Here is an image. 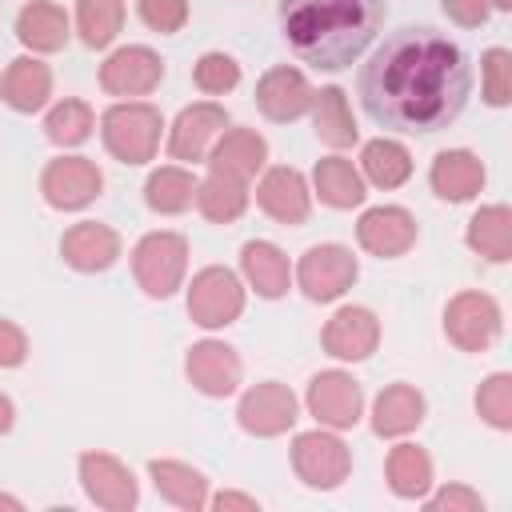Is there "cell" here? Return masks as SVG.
I'll return each mask as SVG.
<instances>
[{
    "label": "cell",
    "instance_id": "31",
    "mask_svg": "<svg viewBox=\"0 0 512 512\" xmlns=\"http://www.w3.org/2000/svg\"><path fill=\"white\" fill-rule=\"evenodd\" d=\"M196 200V176L180 164H160L144 180V204L160 216H176Z\"/></svg>",
    "mask_w": 512,
    "mask_h": 512
},
{
    "label": "cell",
    "instance_id": "33",
    "mask_svg": "<svg viewBox=\"0 0 512 512\" xmlns=\"http://www.w3.org/2000/svg\"><path fill=\"white\" fill-rule=\"evenodd\" d=\"M384 476H388V488L400 500H420L432 488V456L420 444H396L388 452Z\"/></svg>",
    "mask_w": 512,
    "mask_h": 512
},
{
    "label": "cell",
    "instance_id": "37",
    "mask_svg": "<svg viewBox=\"0 0 512 512\" xmlns=\"http://www.w3.org/2000/svg\"><path fill=\"white\" fill-rule=\"evenodd\" d=\"M476 412H480L492 428H500V432L512 428V376H508V372H492V376L476 388Z\"/></svg>",
    "mask_w": 512,
    "mask_h": 512
},
{
    "label": "cell",
    "instance_id": "38",
    "mask_svg": "<svg viewBox=\"0 0 512 512\" xmlns=\"http://www.w3.org/2000/svg\"><path fill=\"white\" fill-rule=\"evenodd\" d=\"M192 80H196L200 92L224 96V92H232V88L240 84V64H236V56H228V52H204V56L196 60V68H192Z\"/></svg>",
    "mask_w": 512,
    "mask_h": 512
},
{
    "label": "cell",
    "instance_id": "4",
    "mask_svg": "<svg viewBox=\"0 0 512 512\" xmlns=\"http://www.w3.org/2000/svg\"><path fill=\"white\" fill-rule=\"evenodd\" d=\"M188 272V240L180 232H148L132 248V276L152 300H168Z\"/></svg>",
    "mask_w": 512,
    "mask_h": 512
},
{
    "label": "cell",
    "instance_id": "39",
    "mask_svg": "<svg viewBox=\"0 0 512 512\" xmlns=\"http://www.w3.org/2000/svg\"><path fill=\"white\" fill-rule=\"evenodd\" d=\"M480 80H484V100L492 108H504L512 100V52L508 48H488L480 56Z\"/></svg>",
    "mask_w": 512,
    "mask_h": 512
},
{
    "label": "cell",
    "instance_id": "36",
    "mask_svg": "<svg viewBox=\"0 0 512 512\" xmlns=\"http://www.w3.org/2000/svg\"><path fill=\"white\" fill-rule=\"evenodd\" d=\"M92 128H96V116H92V108L84 104V100H60V104H52L48 108V116H44V136L56 144V148H76V144H84L88 136H92Z\"/></svg>",
    "mask_w": 512,
    "mask_h": 512
},
{
    "label": "cell",
    "instance_id": "1",
    "mask_svg": "<svg viewBox=\"0 0 512 512\" xmlns=\"http://www.w3.org/2000/svg\"><path fill=\"white\" fill-rule=\"evenodd\" d=\"M356 92L364 112L396 132L448 128L472 92L468 52L428 24H408L384 36V44L360 64Z\"/></svg>",
    "mask_w": 512,
    "mask_h": 512
},
{
    "label": "cell",
    "instance_id": "16",
    "mask_svg": "<svg viewBox=\"0 0 512 512\" xmlns=\"http://www.w3.org/2000/svg\"><path fill=\"white\" fill-rule=\"evenodd\" d=\"M184 372H188L196 392L220 400V396H232L240 388L244 364H240L232 344H224V340H196L188 348V356H184Z\"/></svg>",
    "mask_w": 512,
    "mask_h": 512
},
{
    "label": "cell",
    "instance_id": "24",
    "mask_svg": "<svg viewBox=\"0 0 512 512\" xmlns=\"http://www.w3.org/2000/svg\"><path fill=\"white\" fill-rule=\"evenodd\" d=\"M424 392L416 388V384H388L376 400H372V432L376 436H388V440H396V436H408L412 428H420V420H424Z\"/></svg>",
    "mask_w": 512,
    "mask_h": 512
},
{
    "label": "cell",
    "instance_id": "34",
    "mask_svg": "<svg viewBox=\"0 0 512 512\" xmlns=\"http://www.w3.org/2000/svg\"><path fill=\"white\" fill-rule=\"evenodd\" d=\"M360 176L372 180L376 188H400L412 176V152L400 140H368L360 152Z\"/></svg>",
    "mask_w": 512,
    "mask_h": 512
},
{
    "label": "cell",
    "instance_id": "11",
    "mask_svg": "<svg viewBox=\"0 0 512 512\" xmlns=\"http://www.w3.org/2000/svg\"><path fill=\"white\" fill-rule=\"evenodd\" d=\"M296 412H300V404H296L292 388L280 384V380L252 384L240 396V404H236V420L252 436H280V432H288L296 424Z\"/></svg>",
    "mask_w": 512,
    "mask_h": 512
},
{
    "label": "cell",
    "instance_id": "6",
    "mask_svg": "<svg viewBox=\"0 0 512 512\" xmlns=\"http://www.w3.org/2000/svg\"><path fill=\"white\" fill-rule=\"evenodd\" d=\"M356 276H360V264L344 244H312L296 264V284L316 304L340 300L356 284Z\"/></svg>",
    "mask_w": 512,
    "mask_h": 512
},
{
    "label": "cell",
    "instance_id": "20",
    "mask_svg": "<svg viewBox=\"0 0 512 512\" xmlns=\"http://www.w3.org/2000/svg\"><path fill=\"white\" fill-rule=\"evenodd\" d=\"M120 232L100 220H80L60 236V256L76 272H108L120 260Z\"/></svg>",
    "mask_w": 512,
    "mask_h": 512
},
{
    "label": "cell",
    "instance_id": "13",
    "mask_svg": "<svg viewBox=\"0 0 512 512\" xmlns=\"http://www.w3.org/2000/svg\"><path fill=\"white\" fill-rule=\"evenodd\" d=\"M164 80V60L148 44H124L100 64V88L108 96H148Z\"/></svg>",
    "mask_w": 512,
    "mask_h": 512
},
{
    "label": "cell",
    "instance_id": "14",
    "mask_svg": "<svg viewBox=\"0 0 512 512\" xmlns=\"http://www.w3.org/2000/svg\"><path fill=\"white\" fill-rule=\"evenodd\" d=\"M416 216L400 204H376L368 212H360L356 220V240L364 252L380 256V260H392V256H404L412 244H416Z\"/></svg>",
    "mask_w": 512,
    "mask_h": 512
},
{
    "label": "cell",
    "instance_id": "19",
    "mask_svg": "<svg viewBox=\"0 0 512 512\" xmlns=\"http://www.w3.org/2000/svg\"><path fill=\"white\" fill-rule=\"evenodd\" d=\"M312 92H316V88L304 80L300 68L276 64V68H268V72L256 80V108H260L268 120L288 124V120H300V116L312 108Z\"/></svg>",
    "mask_w": 512,
    "mask_h": 512
},
{
    "label": "cell",
    "instance_id": "41",
    "mask_svg": "<svg viewBox=\"0 0 512 512\" xmlns=\"http://www.w3.org/2000/svg\"><path fill=\"white\" fill-rule=\"evenodd\" d=\"M424 508L428 512H484V500H480V492H472V488H464V484H448V488H440L436 496H428L424 500Z\"/></svg>",
    "mask_w": 512,
    "mask_h": 512
},
{
    "label": "cell",
    "instance_id": "7",
    "mask_svg": "<svg viewBox=\"0 0 512 512\" xmlns=\"http://www.w3.org/2000/svg\"><path fill=\"white\" fill-rule=\"evenodd\" d=\"M292 468L296 476L308 484V488H340L352 472V452L348 444L336 436V432H324V428H312V432H300L292 440Z\"/></svg>",
    "mask_w": 512,
    "mask_h": 512
},
{
    "label": "cell",
    "instance_id": "47",
    "mask_svg": "<svg viewBox=\"0 0 512 512\" xmlns=\"http://www.w3.org/2000/svg\"><path fill=\"white\" fill-rule=\"evenodd\" d=\"M488 4H492V8H500V12H508V8H512V0H488Z\"/></svg>",
    "mask_w": 512,
    "mask_h": 512
},
{
    "label": "cell",
    "instance_id": "9",
    "mask_svg": "<svg viewBox=\"0 0 512 512\" xmlns=\"http://www.w3.org/2000/svg\"><path fill=\"white\" fill-rule=\"evenodd\" d=\"M304 404H308V412L316 416L320 428L344 432V428H356V420L364 412V392H360V384L348 372L328 368V372H316L308 380Z\"/></svg>",
    "mask_w": 512,
    "mask_h": 512
},
{
    "label": "cell",
    "instance_id": "28",
    "mask_svg": "<svg viewBox=\"0 0 512 512\" xmlns=\"http://www.w3.org/2000/svg\"><path fill=\"white\" fill-rule=\"evenodd\" d=\"M312 124H316V136L328 144V148H352L360 128L352 120V108H348V96L340 84H324L320 92H312Z\"/></svg>",
    "mask_w": 512,
    "mask_h": 512
},
{
    "label": "cell",
    "instance_id": "21",
    "mask_svg": "<svg viewBox=\"0 0 512 512\" xmlns=\"http://www.w3.org/2000/svg\"><path fill=\"white\" fill-rule=\"evenodd\" d=\"M268 160V144L256 128H224L208 148V172H224L232 180H252Z\"/></svg>",
    "mask_w": 512,
    "mask_h": 512
},
{
    "label": "cell",
    "instance_id": "40",
    "mask_svg": "<svg viewBox=\"0 0 512 512\" xmlns=\"http://www.w3.org/2000/svg\"><path fill=\"white\" fill-rule=\"evenodd\" d=\"M140 20L160 32V36H172L188 24V0H140Z\"/></svg>",
    "mask_w": 512,
    "mask_h": 512
},
{
    "label": "cell",
    "instance_id": "10",
    "mask_svg": "<svg viewBox=\"0 0 512 512\" xmlns=\"http://www.w3.org/2000/svg\"><path fill=\"white\" fill-rule=\"evenodd\" d=\"M100 188H104V176H100V168L88 156H56L40 172V192L60 212L88 208L100 196Z\"/></svg>",
    "mask_w": 512,
    "mask_h": 512
},
{
    "label": "cell",
    "instance_id": "26",
    "mask_svg": "<svg viewBox=\"0 0 512 512\" xmlns=\"http://www.w3.org/2000/svg\"><path fill=\"white\" fill-rule=\"evenodd\" d=\"M16 40L32 52H60L68 44V12L52 0H28L16 16Z\"/></svg>",
    "mask_w": 512,
    "mask_h": 512
},
{
    "label": "cell",
    "instance_id": "18",
    "mask_svg": "<svg viewBox=\"0 0 512 512\" xmlns=\"http://www.w3.org/2000/svg\"><path fill=\"white\" fill-rule=\"evenodd\" d=\"M256 204L276 224H304L312 212V188L296 168L276 164V168H264V176L256 184Z\"/></svg>",
    "mask_w": 512,
    "mask_h": 512
},
{
    "label": "cell",
    "instance_id": "45",
    "mask_svg": "<svg viewBox=\"0 0 512 512\" xmlns=\"http://www.w3.org/2000/svg\"><path fill=\"white\" fill-rule=\"evenodd\" d=\"M12 420H16V408H12V400L0 392V436L12 432Z\"/></svg>",
    "mask_w": 512,
    "mask_h": 512
},
{
    "label": "cell",
    "instance_id": "43",
    "mask_svg": "<svg viewBox=\"0 0 512 512\" xmlns=\"http://www.w3.org/2000/svg\"><path fill=\"white\" fill-rule=\"evenodd\" d=\"M440 8H444L456 24H464V28H480V24L488 20V12H492L488 0H440Z\"/></svg>",
    "mask_w": 512,
    "mask_h": 512
},
{
    "label": "cell",
    "instance_id": "12",
    "mask_svg": "<svg viewBox=\"0 0 512 512\" xmlns=\"http://www.w3.org/2000/svg\"><path fill=\"white\" fill-rule=\"evenodd\" d=\"M80 484H84L88 500L104 512H128L140 500L132 468L120 464L112 452H84L80 456Z\"/></svg>",
    "mask_w": 512,
    "mask_h": 512
},
{
    "label": "cell",
    "instance_id": "17",
    "mask_svg": "<svg viewBox=\"0 0 512 512\" xmlns=\"http://www.w3.org/2000/svg\"><path fill=\"white\" fill-rule=\"evenodd\" d=\"M224 128H228V112L216 100H196V104L180 108V116L172 120V132H168L172 160H188V164L204 160Z\"/></svg>",
    "mask_w": 512,
    "mask_h": 512
},
{
    "label": "cell",
    "instance_id": "15",
    "mask_svg": "<svg viewBox=\"0 0 512 512\" xmlns=\"http://www.w3.org/2000/svg\"><path fill=\"white\" fill-rule=\"evenodd\" d=\"M320 344L336 360H368L380 344V320L364 304H344L328 316V324L320 332Z\"/></svg>",
    "mask_w": 512,
    "mask_h": 512
},
{
    "label": "cell",
    "instance_id": "22",
    "mask_svg": "<svg viewBox=\"0 0 512 512\" xmlns=\"http://www.w3.org/2000/svg\"><path fill=\"white\" fill-rule=\"evenodd\" d=\"M484 176H488V172H484L480 156L468 152V148H444V152H436V160H432V168H428L432 192H436L440 200H448V204H464V200L480 196Z\"/></svg>",
    "mask_w": 512,
    "mask_h": 512
},
{
    "label": "cell",
    "instance_id": "30",
    "mask_svg": "<svg viewBox=\"0 0 512 512\" xmlns=\"http://www.w3.org/2000/svg\"><path fill=\"white\" fill-rule=\"evenodd\" d=\"M468 248L480 252L484 260L492 264H504L512 260V212L504 204H484L472 212L468 220V232H464Z\"/></svg>",
    "mask_w": 512,
    "mask_h": 512
},
{
    "label": "cell",
    "instance_id": "27",
    "mask_svg": "<svg viewBox=\"0 0 512 512\" xmlns=\"http://www.w3.org/2000/svg\"><path fill=\"white\" fill-rule=\"evenodd\" d=\"M148 480L156 484V492H160L168 504H176V508H184V512L208 508V480H204L200 468H192V464H184V460H152V464H148Z\"/></svg>",
    "mask_w": 512,
    "mask_h": 512
},
{
    "label": "cell",
    "instance_id": "44",
    "mask_svg": "<svg viewBox=\"0 0 512 512\" xmlns=\"http://www.w3.org/2000/svg\"><path fill=\"white\" fill-rule=\"evenodd\" d=\"M212 508H220V512H256L260 504H256V496H244V492H216L212 500H208Z\"/></svg>",
    "mask_w": 512,
    "mask_h": 512
},
{
    "label": "cell",
    "instance_id": "25",
    "mask_svg": "<svg viewBox=\"0 0 512 512\" xmlns=\"http://www.w3.org/2000/svg\"><path fill=\"white\" fill-rule=\"evenodd\" d=\"M240 272L256 288V296H264V300H280L288 292V284H292L288 256L272 240H248L240 248Z\"/></svg>",
    "mask_w": 512,
    "mask_h": 512
},
{
    "label": "cell",
    "instance_id": "35",
    "mask_svg": "<svg viewBox=\"0 0 512 512\" xmlns=\"http://www.w3.org/2000/svg\"><path fill=\"white\" fill-rule=\"evenodd\" d=\"M76 28L88 48H108L124 28V0H76Z\"/></svg>",
    "mask_w": 512,
    "mask_h": 512
},
{
    "label": "cell",
    "instance_id": "46",
    "mask_svg": "<svg viewBox=\"0 0 512 512\" xmlns=\"http://www.w3.org/2000/svg\"><path fill=\"white\" fill-rule=\"evenodd\" d=\"M0 508H12V512H20V508H24V504H20V500H16V496H4V492H0Z\"/></svg>",
    "mask_w": 512,
    "mask_h": 512
},
{
    "label": "cell",
    "instance_id": "29",
    "mask_svg": "<svg viewBox=\"0 0 512 512\" xmlns=\"http://www.w3.org/2000/svg\"><path fill=\"white\" fill-rule=\"evenodd\" d=\"M312 192L320 196V204L328 208H356L364 204V176L352 160L344 156H324L316 168H312Z\"/></svg>",
    "mask_w": 512,
    "mask_h": 512
},
{
    "label": "cell",
    "instance_id": "32",
    "mask_svg": "<svg viewBox=\"0 0 512 512\" xmlns=\"http://www.w3.org/2000/svg\"><path fill=\"white\" fill-rule=\"evenodd\" d=\"M196 208L204 220L212 224H232L244 216L248 208V184L244 180H232L224 172H208L200 184H196Z\"/></svg>",
    "mask_w": 512,
    "mask_h": 512
},
{
    "label": "cell",
    "instance_id": "8",
    "mask_svg": "<svg viewBox=\"0 0 512 512\" xmlns=\"http://www.w3.org/2000/svg\"><path fill=\"white\" fill-rule=\"evenodd\" d=\"M500 328H504V316L488 292H456L444 308V332L460 352H488Z\"/></svg>",
    "mask_w": 512,
    "mask_h": 512
},
{
    "label": "cell",
    "instance_id": "5",
    "mask_svg": "<svg viewBox=\"0 0 512 512\" xmlns=\"http://www.w3.org/2000/svg\"><path fill=\"white\" fill-rule=\"evenodd\" d=\"M244 312V284L232 268L208 264L188 284V316L200 328H228Z\"/></svg>",
    "mask_w": 512,
    "mask_h": 512
},
{
    "label": "cell",
    "instance_id": "42",
    "mask_svg": "<svg viewBox=\"0 0 512 512\" xmlns=\"http://www.w3.org/2000/svg\"><path fill=\"white\" fill-rule=\"evenodd\" d=\"M28 360V336L20 324L0 320V368H20Z\"/></svg>",
    "mask_w": 512,
    "mask_h": 512
},
{
    "label": "cell",
    "instance_id": "23",
    "mask_svg": "<svg viewBox=\"0 0 512 512\" xmlns=\"http://www.w3.org/2000/svg\"><path fill=\"white\" fill-rule=\"evenodd\" d=\"M52 96V68L36 56H16L0 76V100L12 112H40Z\"/></svg>",
    "mask_w": 512,
    "mask_h": 512
},
{
    "label": "cell",
    "instance_id": "2",
    "mask_svg": "<svg viewBox=\"0 0 512 512\" xmlns=\"http://www.w3.org/2000/svg\"><path fill=\"white\" fill-rule=\"evenodd\" d=\"M384 24V0H280V36L296 60L336 72L352 64Z\"/></svg>",
    "mask_w": 512,
    "mask_h": 512
},
{
    "label": "cell",
    "instance_id": "3",
    "mask_svg": "<svg viewBox=\"0 0 512 512\" xmlns=\"http://www.w3.org/2000/svg\"><path fill=\"white\" fill-rule=\"evenodd\" d=\"M160 128H164V116L148 100H120L100 116L104 148L120 164H148L160 148Z\"/></svg>",
    "mask_w": 512,
    "mask_h": 512
}]
</instances>
